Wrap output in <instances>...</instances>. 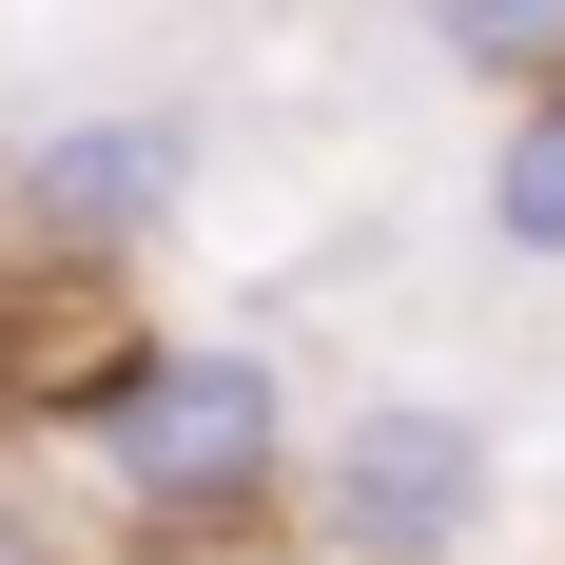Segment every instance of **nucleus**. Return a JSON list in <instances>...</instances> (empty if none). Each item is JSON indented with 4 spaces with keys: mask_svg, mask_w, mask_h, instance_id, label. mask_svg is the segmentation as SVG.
Masks as SVG:
<instances>
[{
    "mask_svg": "<svg viewBox=\"0 0 565 565\" xmlns=\"http://www.w3.org/2000/svg\"><path fill=\"white\" fill-rule=\"evenodd\" d=\"M409 20H429V58L488 78V98H546L565 78V0H409Z\"/></svg>",
    "mask_w": 565,
    "mask_h": 565,
    "instance_id": "39448f33",
    "label": "nucleus"
},
{
    "mask_svg": "<svg viewBox=\"0 0 565 565\" xmlns=\"http://www.w3.org/2000/svg\"><path fill=\"white\" fill-rule=\"evenodd\" d=\"M468 215H488V254H508V274H565V78L488 117V175H468Z\"/></svg>",
    "mask_w": 565,
    "mask_h": 565,
    "instance_id": "20e7f679",
    "label": "nucleus"
},
{
    "mask_svg": "<svg viewBox=\"0 0 565 565\" xmlns=\"http://www.w3.org/2000/svg\"><path fill=\"white\" fill-rule=\"evenodd\" d=\"M0 565H40V526H20V508H0Z\"/></svg>",
    "mask_w": 565,
    "mask_h": 565,
    "instance_id": "423d86ee",
    "label": "nucleus"
},
{
    "mask_svg": "<svg viewBox=\"0 0 565 565\" xmlns=\"http://www.w3.org/2000/svg\"><path fill=\"white\" fill-rule=\"evenodd\" d=\"M175 215H195V117H175V98H78V117L20 137V234H40V254L137 274Z\"/></svg>",
    "mask_w": 565,
    "mask_h": 565,
    "instance_id": "7ed1b4c3",
    "label": "nucleus"
},
{
    "mask_svg": "<svg viewBox=\"0 0 565 565\" xmlns=\"http://www.w3.org/2000/svg\"><path fill=\"white\" fill-rule=\"evenodd\" d=\"M508 526V449L468 391H371L312 429V546L332 565H468Z\"/></svg>",
    "mask_w": 565,
    "mask_h": 565,
    "instance_id": "f03ea898",
    "label": "nucleus"
},
{
    "mask_svg": "<svg viewBox=\"0 0 565 565\" xmlns=\"http://www.w3.org/2000/svg\"><path fill=\"white\" fill-rule=\"evenodd\" d=\"M78 468L137 546H234V526L312 508V429H292V371L254 332H137L78 371Z\"/></svg>",
    "mask_w": 565,
    "mask_h": 565,
    "instance_id": "f257e3e1",
    "label": "nucleus"
}]
</instances>
